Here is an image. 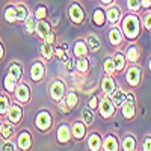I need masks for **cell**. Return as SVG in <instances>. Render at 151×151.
<instances>
[{
  "label": "cell",
  "mask_w": 151,
  "mask_h": 151,
  "mask_svg": "<svg viewBox=\"0 0 151 151\" xmlns=\"http://www.w3.org/2000/svg\"><path fill=\"white\" fill-rule=\"evenodd\" d=\"M121 32L124 35V38L129 42H134L139 40L141 36V30H142V21L139 14H133L129 12V15H124L121 23H119Z\"/></svg>",
  "instance_id": "cell-1"
},
{
  "label": "cell",
  "mask_w": 151,
  "mask_h": 151,
  "mask_svg": "<svg viewBox=\"0 0 151 151\" xmlns=\"http://www.w3.org/2000/svg\"><path fill=\"white\" fill-rule=\"evenodd\" d=\"M55 127V116L53 113L50 112L48 109H41L38 110L36 116H35V129L42 133V134H47L53 130Z\"/></svg>",
  "instance_id": "cell-2"
},
{
  "label": "cell",
  "mask_w": 151,
  "mask_h": 151,
  "mask_svg": "<svg viewBox=\"0 0 151 151\" xmlns=\"http://www.w3.org/2000/svg\"><path fill=\"white\" fill-rule=\"evenodd\" d=\"M67 14H68V20L73 26H82L86 21V11L79 0L70 2V5L67 8Z\"/></svg>",
  "instance_id": "cell-3"
},
{
  "label": "cell",
  "mask_w": 151,
  "mask_h": 151,
  "mask_svg": "<svg viewBox=\"0 0 151 151\" xmlns=\"http://www.w3.org/2000/svg\"><path fill=\"white\" fill-rule=\"evenodd\" d=\"M124 77L130 88H139L144 80V70L139 64H129L124 70Z\"/></svg>",
  "instance_id": "cell-4"
},
{
  "label": "cell",
  "mask_w": 151,
  "mask_h": 151,
  "mask_svg": "<svg viewBox=\"0 0 151 151\" xmlns=\"http://www.w3.org/2000/svg\"><path fill=\"white\" fill-rule=\"evenodd\" d=\"M56 106H58V109H59V112L62 113V115H67V113L73 112L79 106V92L76 89H68L65 97L62 98Z\"/></svg>",
  "instance_id": "cell-5"
},
{
  "label": "cell",
  "mask_w": 151,
  "mask_h": 151,
  "mask_svg": "<svg viewBox=\"0 0 151 151\" xmlns=\"http://www.w3.org/2000/svg\"><path fill=\"white\" fill-rule=\"evenodd\" d=\"M12 95H14L12 100H15V101L20 103L21 106H27L30 103V100H32V88L27 82H24L21 79V80H18Z\"/></svg>",
  "instance_id": "cell-6"
},
{
  "label": "cell",
  "mask_w": 151,
  "mask_h": 151,
  "mask_svg": "<svg viewBox=\"0 0 151 151\" xmlns=\"http://www.w3.org/2000/svg\"><path fill=\"white\" fill-rule=\"evenodd\" d=\"M67 91H68L67 83L62 79H59V77L53 79L52 82H50V85H48V97H50V100H52L55 104H58L60 100L65 97Z\"/></svg>",
  "instance_id": "cell-7"
},
{
  "label": "cell",
  "mask_w": 151,
  "mask_h": 151,
  "mask_svg": "<svg viewBox=\"0 0 151 151\" xmlns=\"http://www.w3.org/2000/svg\"><path fill=\"white\" fill-rule=\"evenodd\" d=\"M97 110L100 112L101 118H103V119H106V121H107V119H112L113 116L116 115V107H115V104L112 103L110 97H109V95H106V94H101V97H100Z\"/></svg>",
  "instance_id": "cell-8"
},
{
  "label": "cell",
  "mask_w": 151,
  "mask_h": 151,
  "mask_svg": "<svg viewBox=\"0 0 151 151\" xmlns=\"http://www.w3.org/2000/svg\"><path fill=\"white\" fill-rule=\"evenodd\" d=\"M45 74H47V65H45V60L41 59H36L32 62V65L29 68V77L30 82L33 83H41L45 79Z\"/></svg>",
  "instance_id": "cell-9"
},
{
  "label": "cell",
  "mask_w": 151,
  "mask_h": 151,
  "mask_svg": "<svg viewBox=\"0 0 151 151\" xmlns=\"http://www.w3.org/2000/svg\"><path fill=\"white\" fill-rule=\"evenodd\" d=\"M73 141V134H71V122L68 121H62L58 124L56 127V142L62 147L68 145Z\"/></svg>",
  "instance_id": "cell-10"
},
{
  "label": "cell",
  "mask_w": 151,
  "mask_h": 151,
  "mask_svg": "<svg viewBox=\"0 0 151 151\" xmlns=\"http://www.w3.org/2000/svg\"><path fill=\"white\" fill-rule=\"evenodd\" d=\"M106 12V24L110 27V26H119V23L122 20V9L121 6L115 2V3H112L109 6H106L104 9Z\"/></svg>",
  "instance_id": "cell-11"
},
{
  "label": "cell",
  "mask_w": 151,
  "mask_h": 151,
  "mask_svg": "<svg viewBox=\"0 0 151 151\" xmlns=\"http://www.w3.org/2000/svg\"><path fill=\"white\" fill-rule=\"evenodd\" d=\"M3 118H5V119H8V121H9V122H12V124L18 125V124L23 121V118H24V110H23V106H21L20 103H17L15 100H12Z\"/></svg>",
  "instance_id": "cell-12"
},
{
  "label": "cell",
  "mask_w": 151,
  "mask_h": 151,
  "mask_svg": "<svg viewBox=\"0 0 151 151\" xmlns=\"http://www.w3.org/2000/svg\"><path fill=\"white\" fill-rule=\"evenodd\" d=\"M15 144L17 148L21 151H29L33 147V136L30 133L29 129H21L17 134H15Z\"/></svg>",
  "instance_id": "cell-13"
},
{
  "label": "cell",
  "mask_w": 151,
  "mask_h": 151,
  "mask_svg": "<svg viewBox=\"0 0 151 151\" xmlns=\"http://www.w3.org/2000/svg\"><path fill=\"white\" fill-rule=\"evenodd\" d=\"M107 40H109L110 47H113V48H119V47H122L124 42H125V38H124V35H122L119 26H110V27H109Z\"/></svg>",
  "instance_id": "cell-14"
},
{
  "label": "cell",
  "mask_w": 151,
  "mask_h": 151,
  "mask_svg": "<svg viewBox=\"0 0 151 151\" xmlns=\"http://www.w3.org/2000/svg\"><path fill=\"white\" fill-rule=\"evenodd\" d=\"M141 47L139 44H137V41L134 42H129L127 47H125L124 50V56L125 59H127L129 64H139V60H141Z\"/></svg>",
  "instance_id": "cell-15"
},
{
  "label": "cell",
  "mask_w": 151,
  "mask_h": 151,
  "mask_svg": "<svg viewBox=\"0 0 151 151\" xmlns=\"http://www.w3.org/2000/svg\"><path fill=\"white\" fill-rule=\"evenodd\" d=\"M71 134H73V139L74 141H83L86 134H88V127H86V124L79 118V119H74L71 122Z\"/></svg>",
  "instance_id": "cell-16"
},
{
  "label": "cell",
  "mask_w": 151,
  "mask_h": 151,
  "mask_svg": "<svg viewBox=\"0 0 151 151\" xmlns=\"http://www.w3.org/2000/svg\"><path fill=\"white\" fill-rule=\"evenodd\" d=\"M100 89H101V94H106V95H112L118 89V83H116V77L113 76H109V74H104L101 82H100Z\"/></svg>",
  "instance_id": "cell-17"
},
{
  "label": "cell",
  "mask_w": 151,
  "mask_h": 151,
  "mask_svg": "<svg viewBox=\"0 0 151 151\" xmlns=\"http://www.w3.org/2000/svg\"><path fill=\"white\" fill-rule=\"evenodd\" d=\"M86 147L91 151H100L101 150V144H103V134L98 130L91 132L89 134H86Z\"/></svg>",
  "instance_id": "cell-18"
},
{
  "label": "cell",
  "mask_w": 151,
  "mask_h": 151,
  "mask_svg": "<svg viewBox=\"0 0 151 151\" xmlns=\"http://www.w3.org/2000/svg\"><path fill=\"white\" fill-rule=\"evenodd\" d=\"M121 112V116L127 121H132L136 118L137 115V107H136V101H130V100H125V101L121 104L119 107Z\"/></svg>",
  "instance_id": "cell-19"
},
{
  "label": "cell",
  "mask_w": 151,
  "mask_h": 151,
  "mask_svg": "<svg viewBox=\"0 0 151 151\" xmlns=\"http://www.w3.org/2000/svg\"><path fill=\"white\" fill-rule=\"evenodd\" d=\"M17 134V129H15V124L9 122L8 119H5L2 122V127H0V139L3 142L6 141H14V137Z\"/></svg>",
  "instance_id": "cell-20"
},
{
  "label": "cell",
  "mask_w": 151,
  "mask_h": 151,
  "mask_svg": "<svg viewBox=\"0 0 151 151\" xmlns=\"http://www.w3.org/2000/svg\"><path fill=\"white\" fill-rule=\"evenodd\" d=\"M101 150H104V151H118V150H121L118 136L115 133H107L106 136H103Z\"/></svg>",
  "instance_id": "cell-21"
},
{
  "label": "cell",
  "mask_w": 151,
  "mask_h": 151,
  "mask_svg": "<svg viewBox=\"0 0 151 151\" xmlns=\"http://www.w3.org/2000/svg\"><path fill=\"white\" fill-rule=\"evenodd\" d=\"M73 56H74V59L89 56V50H88L86 41L83 40V38H77V40L73 42Z\"/></svg>",
  "instance_id": "cell-22"
},
{
  "label": "cell",
  "mask_w": 151,
  "mask_h": 151,
  "mask_svg": "<svg viewBox=\"0 0 151 151\" xmlns=\"http://www.w3.org/2000/svg\"><path fill=\"white\" fill-rule=\"evenodd\" d=\"M55 27L52 26V23L48 20H38L36 23V29H35V35L38 36V40L40 41H44V38L47 36V33L50 30H53Z\"/></svg>",
  "instance_id": "cell-23"
},
{
  "label": "cell",
  "mask_w": 151,
  "mask_h": 151,
  "mask_svg": "<svg viewBox=\"0 0 151 151\" xmlns=\"http://www.w3.org/2000/svg\"><path fill=\"white\" fill-rule=\"evenodd\" d=\"M112 59H113V64H115L116 74H122L124 70L127 68V65H129L127 59H125V56H124V52H119V50L116 48V52L112 55Z\"/></svg>",
  "instance_id": "cell-24"
},
{
  "label": "cell",
  "mask_w": 151,
  "mask_h": 151,
  "mask_svg": "<svg viewBox=\"0 0 151 151\" xmlns=\"http://www.w3.org/2000/svg\"><path fill=\"white\" fill-rule=\"evenodd\" d=\"M92 24L95 27L101 29L106 26V12H104V8L100 5L97 6L94 11H92Z\"/></svg>",
  "instance_id": "cell-25"
},
{
  "label": "cell",
  "mask_w": 151,
  "mask_h": 151,
  "mask_svg": "<svg viewBox=\"0 0 151 151\" xmlns=\"http://www.w3.org/2000/svg\"><path fill=\"white\" fill-rule=\"evenodd\" d=\"M74 65H76V71L79 73V76H88L91 71V62L88 56L74 59Z\"/></svg>",
  "instance_id": "cell-26"
},
{
  "label": "cell",
  "mask_w": 151,
  "mask_h": 151,
  "mask_svg": "<svg viewBox=\"0 0 151 151\" xmlns=\"http://www.w3.org/2000/svg\"><path fill=\"white\" fill-rule=\"evenodd\" d=\"M85 41H86V45H88L89 53H97V52H100V50H101V47H103L100 36L95 35V33H89V35L85 38Z\"/></svg>",
  "instance_id": "cell-27"
},
{
  "label": "cell",
  "mask_w": 151,
  "mask_h": 151,
  "mask_svg": "<svg viewBox=\"0 0 151 151\" xmlns=\"http://www.w3.org/2000/svg\"><path fill=\"white\" fill-rule=\"evenodd\" d=\"M6 73L11 74L12 77H15L17 80H21L23 79V74H24V67H23L21 62L12 60L11 64L8 65V68H6Z\"/></svg>",
  "instance_id": "cell-28"
},
{
  "label": "cell",
  "mask_w": 151,
  "mask_h": 151,
  "mask_svg": "<svg viewBox=\"0 0 151 151\" xmlns=\"http://www.w3.org/2000/svg\"><path fill=\"white\" fill-rule=\"evenodd\" d=\"M119 147H121V150H124V151H134V150L137 148L136 136H134L133 133H127V134H124L122 141L119 142Z\"/></svg>",
  "instance_id": "cell-29"
},
{
  "label": "cell",
  "mask_w": 151,
  "mask_h": 151,
  "mask_svg": "<svg viewBox=\"0 0 151 151\" xmlns=\"http://www.w3.org/2000/svg\"><path fill=\"white\" fill-rule=\"evenodd\" d=\"M40 55H41V58L45 62L53 60L55 59V45L48 44L45 41H41V44H40Z\"/></svg>",
  "instance_id": "cell-30"
},
{
  "label": "cell",
  "mask_w": 151,
  "mask_h": 151,
  "mask_svg": "<svg viewBox=\"0 0 151 151\" xmlns=\"http://www.w3.org/2000/svg\"><path fill=\"white\" fill-rule=\"evenodd\" d=\"M15 14H17V23L21 24V23L26 21V18L30 14V11L24 2H18V3H15Z\"/></svg>",
  "instance_id": "cell-31"
},
{
  "label": "cell",
  "mask_w": 151,
  "mask_h": 151,
  "mask_svg": "<svg viewBox=\"0 0 151 151\" xmlns=\"http://www.w3.org/2000/svg\"><path fill=\"white\" fill-rule=\"evenodd\" d=\"M80 119L86 124V127L89 129V127H92L94 125V122H95V110H92V109H89L88 106H85L83 109H82V115H80Z\"/></svg>",
  "instance_id": "cell-32"
},
{
  "label": "cell",
  "mask_w": 151,
  "mask_h": 151,
  "mask_svg": "<svg viewBox=\"0 0 151 151\" xmlns=\"http://www.w3.org/2000/svg\"><path fill=\"white\" fill-rule=\"evenodd\" d=\"M3 18L6 23L14 24L17 23V14H15V3H8L3 9Z\"/></svg>",
  "instance_id": "cell-33"
},
{
  "label": "cell",
  "mask_w": 151,
  "mask_h": 151,
  "mask_svg": "<svg viewBox=\"0 0 151 151\" xmlns=\"http://www.w3.org/2000/svg\"><path fill=\"white\" fill-rule=\"evenodd\" d=\"M17 83H18V80H17L15 77H12L11 74L6 73V74H5V77H3V82H2V85H3V91L8 92V94L11 95L12 92H14Z\"/></svg>",
  "instance_id": "cell-34"
},
{
  "label": "cell",
  "mask_w": 151,
  "mask_h": 151,
  "mask_svg": "<svg viewBox=\"0 0 151 151\" xmlns=\"http://www.w3.org/2000/svg\"><path fill=\"white\" fill-rule=\"evenodd\" d=\"M33 15L36 17V20H47L48 17V6L42 2L36 3L33 8Z\"/></svg>",
  "instance_id": "cell-35"
},
{
  "label": "cell",
  "mask_w": 151,
  "mask_h": 151,
  "mask_svg": "<svg viewBox=\"0 0 151 151\" xmlns=\"http://www.w3.org/2000/svg\"><path fill=\"white\" fill-rule=\"evenodd\" d=\"M36 17L33 15V12H30L29 17L26 18V21H24V32H26V35H35V29H36Z\"/></svg>",
  "instance_id": "cell-36"
},
{
  "label": "cell",
  "mask_w": 151,
  "mask_h": 151,
  "mask_svg": "<svg viewBox=\"0 0 151 151\" xmlns=\"http://www.w3.org/2000/svg\"><path fill=\"white\" fill-rule=\"evenodd\" d=\"M103 70H104V74H109V76H113L116 77V70H115V64H113V59H112V55H107L104 59H103Z\"/></svg>",
  "instance_id": "cell-37"
},
{
  "label": "cell",
  "mask_w": 151,
  "mask_h": 151,
  "mask_svg": "<svg viewBox=\"0 0 151 151\" xmlns=\"http://www.w3.org/2000/svg\"><path fill=\"white\" fill-rule=\"evenodd\" d=\"M110 100H112V103L115 104V107H116V109H119V107H121V104L125 101V91H124V89H121V88L118 86V89L110 95Z\"/></svg>",
  "instance_id": "cell-38"
},
{
  "label": "cell",
  "mask_w": 151,
  "mask_h": 151,
  "mask_svg": "<svg viewBox=\"0 0 151 151\" xmlns=\"http://www.w3.org/2000/svg\"><path fill=\"white\" fill-rule=\"evenodd\" d=\"M11 101H12V98H11V95L8 92H5V91L0 92V116L2 118L5 116V113H6Z\"/></svg>",
  "instance_id": "cell-39"
},
{
  "label": "cell",
  "mask_w": 151,
  "mask_h": 151,
  "mask_svg": "<svg viewBox=\"0 0 151 151\" xmlns=\"http://www.w3.org/2000/svg\"><path fill=\"white\" fill-rule=\"evenodd\" d=\"M55 58H58V60H60V62H65L70 58V52L65 50L60 44H56L55 45Z\"/></svg>",
  "instance_id": "cell-40"
},
{
  "label": "cell",
  "mask_w": 151,
  "mask_h": 151,
  "mask_svg": "<svg viewBox=\"0 0 151 151\" xmlns=\"http://www.w3.org/2000/svg\"><path fill=\"white\" fill-rule=\"evenodd\" d=\"M125 6H127L129 12H133V14H139L142 9L141 0H125Z\"/></svg>",
  "instance_id": "cell-41"
},
{
  "label": "cell",
  "mask_w": 151,
  "mask_h": 151,
  "mask_svg": "<svg viewBox=\"0 0 151 151\" xmlns=\"http://www.w3.org/2000/svg\"><path fill=\"white\" fill-rule=\"evenodd\" d=\"M141 21H142V27L147 32H150L151 30V11L150 9H145V12L141 17Z\"/></svg>",
  "instance_id": "cell-42"
},
{
  "label": "cell",
  "mask_w": 151,
  "mask_h": 151,
  "mask_svg": "<svg viewBox=\"0 0 151 151\" xmlns=\"http://www.w3.org/2000/svg\"><path fill=\"white\" fill-rule=\"evenodd\" d=\"M141 147H142L144 151H151V134H145V136L142 137Z\"/></svg>",
  "instance_id": "cell-43"
},
{
  "label": "cell",
  "mask_w": 151,
  "mask_h": 151,
  "mask_svg": "<svg viewBox=\"0 0 151 151\" xmlns=\"http://www.w3.org/2000/svg\"><path fill=\"white\" fill-rule=\"evenodd\" d=\"M56 38H58V35H56V30L53 29V30H50L47 33V36L44 38V41L48 42V44H52V45H56Z\"/></svg>",
  "instance_id": "cell-44"
},
{
  "label": "cell",
  "mask_w": 151,
  "mask_h": 151,
  "mask_svg": "<svg viewBox=\"0 0 151 151\" xmlns=\"http://www.w3.org/2000/svg\"><path fill=\"white\" fill-rule=\"evenodd\" d=\"M98 100H100V97L98 95H91V98H89V101L86 103V106L89 107V109H92V110H97V107H98Z\"/></svg>",
  "instance_id": "cell-45"
},
{
  "label": "cell",
  "mask_w": 151,
  "mask_h": 151,
  "mask_svg": "<svg viewBox=\"0 0 151 151\" xmlns=\"http://www.w3.org/2000/svg\"><path fill=\"white\" fill-rule=\"evenodd\" d=\"M2 151H17L18 148H17V144L15 142H12V141H6V142H3V145H2V148H0Z\"/></svg>",
  "instance_id": "cell-46"
},
{
  "label": "cell",
  "mask_w": 151,
  "mask_h": 151,
  "mask_svg": "<svg viewBox=\"0 0 151 151\" xmlns=\"http://www.w3.org/2000/svg\"><path fill=\"white\" fill-rule=\"evenodd\" d=\"M64 64H65V68H67L68 73H74L76 71V65H74V59L73 58H68Z\"/></svg>",
  "instance_id": "cell-47"
},
{
  "label": "cell",
  "mask_w": 151,
  "mask_h": 151,
  "mask_svg": "<svg viewBox=\"0 0 151 151\" xmlns=\"http://www.w3.org/2000/svg\"><path fill=\"white\" fill-rule=\"evenodd\" d=\"M5 55H6V52H5V44H3L2 40H0V62L5 59Z\"/></svg>",
  "instance_id": "cell-48"
},
{
  "label": "cell",
  "mask_w": 151,
  "mask_h": 151,
  "mask_svg": "<svg viewBox=\"0 0 151 151\" xmlns=\"http://www.w3.org/2000/svg\"><path fill=\"white\" fill-rule=\"evenodd\" d=\"M100 2V5H101L103 8H106V6H109V5H112V3H115L116 0H98Z\"/></svg>",
  "instance_id": "cell-49"
},
{
  "label": "cell",
  "mask_w": 151,
  "mask_h": 151,
  "mask_svg": "<svg viewBox=\"0 0 151 151\" xmlns=\"http://www.w3.org/2000/svg\"><path fill=\"white\" fill-rule=\"evenodd\" d=\"M141 3H142V9H150L151 0H141Z\"/></svg>",
  "instance_id": "cell-50"
},
{
  "label": "cell",
  "mask_w": 151,
  "mask_h": 151,
  "mask_svg": "<svg viewBox=\"0 0 151 151\" xmlns=\"http://www.w3.org/2000/svg\"><path fill=\"white\" fill-rule=\"evenodd\" d=\"M148 71L151 73V58H150V60H148Z\"/></svg>",
  "instance_id": "cell-51"
},
{
  "label": "cell",
  "mask_w": 151,
  "mask_h": 151,
  "mask_svg": "<svg viewBox=\"0 0 151 151\" xmlns=\"http://www.w3.org/2000/svg\"><path fill=\"white\" fill-rule=\"evenodd\" d=\"M2 122H3V119H2V116H0V127H2Z\"/></svg>",
  "instance_id": "cell-52"
},
{
  "label": "cell",
  "mask_w": 151,
  "mask_h": 151,
  "mask_svg": "<svg viewBox=\"0 0 151 151\" xmlns=\"http://www.w3.org/2000/svg\"><path fill=\"white\" fill-rule=\"evenodd\" d=\"M150 11H151V6H150Z\"/></svg>",
  "instance_id": "cell-53"
},
{
  "label": "cell",
  "mask_w": 151,
  "mask_h": 151,
  "mask_svg": "<svg viewBox=\"0 0 151 151\" xmlns=\"http://www.w3.org/2000/svg\"><path fill=\"white\" fill-rule=\"evenodd\" d=\"M150 33H151V30H150Z\"/></svg>",
  "instance_id": "cell-54"
}]
</instances>
